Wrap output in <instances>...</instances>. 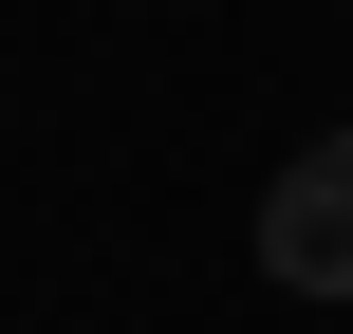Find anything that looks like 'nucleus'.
<instances>
[{
    "instance_id": "1",
    "label": "nucleus",
    "mask_w": 353,
    "mask_h": 334,
    "mask_svg": "<svg viewBox=\"0 0 353 334\" xmlns=\"http://www.w3.org/2000/svg\"><path fill=\"white\" fill-rule=\"evenodd\" d=\"M261 279H279V298H353V130L261 186Z\"/></svg>"
}]
</instances>
